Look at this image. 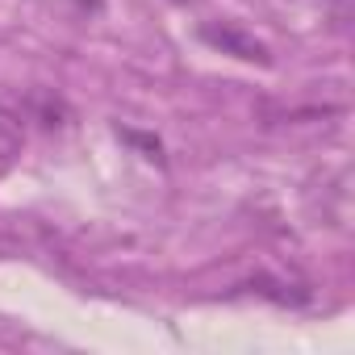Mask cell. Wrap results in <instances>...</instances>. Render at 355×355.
I'll use <instances>...</instances> for the list:
<instances>
[{
	"label": "cell",
	"instance_id": "6da1fadb",
	"mask_svg": "<svg viewBox=\"0 0 355 355\" xmlns=\"http://www.w3.org/2000/svg\"><path fill=\"white\" fill-rule=\"evenodd\" d=\"M201 42H209L214 51H222V55H234V59H243V63H259V67H272V51H268V42H259L251 30H243L239 21H205L201 30Z\"/></svg>",
	"mask_w": 355,
	"mask_h": 355
},
{
	"label": "cell",
	"instance_id": "3957f363",
	"mask_svg": "<svg viewBox=\"0 0 355 355\" xmlns=\"http://www.w3.org/2000/svg\"><path fill=\"white\" fill-rule=\"evenodd\" d=\"M171 5H193V0H171Z\"/></svg>",
	"mask_w": 355,
	"mask_h": 355
},
{
	"label": "cell",
	"instance_id": "7a4b0ae2",
	"mask_svg": "<svg viewBox=\"0 0 355 355\" xmlns=\"http://www.w3.org/2000/svg\"><path fill=\"white\" fill-rule=\"evenodd\" d=\"M21 142H26V130H21V117L9 113L0 105V171H5L17 155H21Z\"/></svg>",
	"mask_w": 355,
	"mask_h": 355
}]
</instances>
